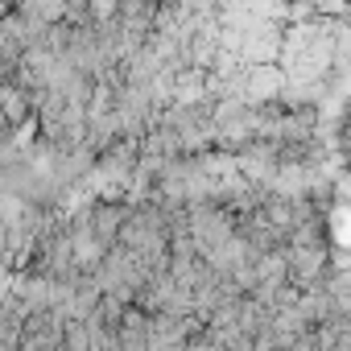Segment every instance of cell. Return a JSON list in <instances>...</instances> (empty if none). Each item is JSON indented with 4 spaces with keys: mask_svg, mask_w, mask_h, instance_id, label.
<instances>
[{
    "mask_svg": "<svg viewBox=\"0 0 351 351\" xmlns=\"http://www.w3.org/2000/svg\"><path fill=\"white\" fill-rule=\"evenodd\" d=\"M62 326H66V318L58 310H34L21 322L17 351H62Z\"/></svg>",
    "mask_w": 351,
    "mask_h": 351,
    "instance_id": "6da1fadb",
    "label": "cell"
},
{
    "mask_svg": "<svg viewBox=\"0 0 351 351\" xmlns=\"http://www.w3.org/2000/svg\"><path fill=\"white\" fill-rule=\"evenodd\" d=\"M124 215H128L124 203H91V211H87V232L95 236L99 248H116V236H120Z\"/></svg>",
    "mask_w": 351,
    "mask_h": 351,
    "instance_id": "7a4b0ae2",
    "label": "cell"
},
{
    "mask_svg": "<svg viewBox=\"0 0 351 351\" xmlns=\"http://www.w3.org/2000/svg\"><path fill=\"white\" fill-rule=\"evenodd\" d=\"M0 116L9 120V128H17V124H25L29 116H34V108H29V91H21V87H5V95H0Z\"/></svg>",
    "mask_w": 351,
    "mask_h": 351,
    "instance_id": "3957f363",
    "label": "cell"
},
{
    "mask_svg": "<svg viewBox=\"0 0 351 351\" xmlns=\"http://www.w3.org/2000/svg\"><path fill=\"white\" fill-rule=\"evenodd\" d=\"M62 351H91V339H87L83 322H66L62 326Z\"/></svg>",
    "mask_w": 351,
    "mask_h": 351,
    "instance_id": "277c9868",
    "label": "cell"
}]
</instances>
